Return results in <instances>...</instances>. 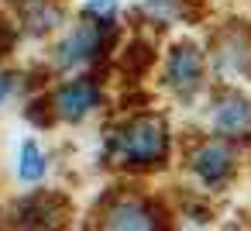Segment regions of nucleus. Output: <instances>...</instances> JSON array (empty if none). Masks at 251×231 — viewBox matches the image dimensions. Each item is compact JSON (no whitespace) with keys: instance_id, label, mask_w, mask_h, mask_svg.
<instances>
[{"instance_id":"f257e3e1","label":"nucleus","mask_w":251,"mask_h":231,"mask_svg":"<svg viewBox=\"0 0 251 231\" xmlns=\"http://www.w3.org/2000/svg\"><path fill=\"white\" fill-rule=\"evenodd\" d=\"M176 148L179 135L172 117L155 107L127 111L103 128V166L127 179L165 173L176 162Z\"/></svg>"},{"instance_id":"6e6552de","label":"nucleus","mask_w":251,"mask_h":231,"mask_svg":"<svg viewBox=\"0 0 251 231\" xmlns=\"http://www.w3.org/2000/svg\"><path fill=\"white\" fill-rule=\"evenodd\" d=\"M200 128L251 145V93L241 83H213L200 100Z\"/></svg>"},{"instance_id":"f8f14e48","label":"nucleus","mask_w":251,"mask_h":231,"mask_svg":"<svg viewBox=\"0 0 251 231\" xmlns=\"http://www.w3.org/2000/svg\"><path fill=\"white\" fill-rule=\"evenodd\" d=\"M52 173V155L49 148L35 138V135H25L18 142V155H14V176L21 186H42Z\"/></svg>"},{"instance_id":"0eeeda50","label":"nucleus","mask_w":251,"mask_h":231,"mask_svg":"<svg viewBox=\"0 0 251 231\" xmlns=\"http://www.w3.org/2000/svg\"><path fill=\"white\" fill-rule=\"evenodd\" d=\"M45 93H49L55 124H66V128H83V124H90V121H93L97 114H103L107 104H110L107 83H103V76H100L97 69L55 76V83H49Z\"/></svg>"},{"instance_id":"1a4fd4ad","label":"nucleus","mask_w":251,"mask_h":231,"mask_svg":"<svg viewBox=\"0 0 251 231\" xmlns=\"http://www.w3.org/2000/svg\"><path fill=\"white\" fill-rule=\"evenodd\" d=\"M69 214L73 210H69L66 193L31 186L28 193L14 197L0 210V224H11V228H62Z\"/></svg>"},{"instance_id":"20e7f679","label":"nucleus","mask_w":251,"mask_h":231,"mask_svg":"<svg viewBox=\"0 0 251 231\" xmlns=\"http://www.w3.org/2000/svg\"><path fill=\"white\" fill-rule=\"evenodd\" d=\"M158 90L182 111L200 107V100L206 97V90L213 87L210 76V62H206V45L193 35H179L165 45V52L158 56Z\"/></svg>"},{"instance_id":"7ed1b4c3","label":"nucleus","mask_w":251,"mask_h":231,"mask_svg":"<svg viewBox=\"0 0 251 231\" xmlns=\"http://www.w3.org/2000/svg\"><path fill=\"white\" fill-rule=\"evenodd\" d=\"M121 45V25H100L90 18L73 14V21L52 38L49 69L52 76H69L83 69H100Z\"/></svg>"},{"instance_id":"39448f33","label":"nucleus","mask_w":251,"mask_h":231,"mask_svg":"<svg viewBox=\"0 0 251 231\" xmlns=\"http://www.w3.org/2000/svg\"><path fill=\"white\" fill-rule=\"evenodd\" d=\"M169 217L172 210L138 186H114L93 207V224L107 231H155L169 228Z\"/></svg>"},{"instance_id":"423d86ee","label":"nucleus","mask_w":251,"mask_h":231,"mask_svg":"<svg viewBox=\"0 0 251 231\" xmlns=\"http://www.w3.org/2000/svg\"><path fill=\"white\" fill-rule=\"evenodd\" d=\"M203 45L213 83H251V18L230 14L217 21Z\"/></svg>"},{"instance_id":"ddd939ff","label":"nucleus","mask_w":251,"mask_h":231,"mask_svg":"<svg viewBox=\"0 0 251 231\" xmlns=\"http://www.w3.org/2000/svg\"><path fill=\"white\" fill-rule=\"evenodd\" d=\"M73 14L90 18V21H100V25H121L124 4H121V0H79Z\"/></svg>"},{"instance_id":"4468645a","label":"nucleus","mask_w":251,"mask_h":231,"mask_svg":"<svg viewBox=\"0 0 251 231\" xmlns=\"http://www.w3.org/2000/svg\"><path fill=\"white\" fill-rule=\"evenodd\" d=\"M18 42H21V31H18L11 11H7V7H0V66L11 59V52L18 49Z\"/></svg>"},{"instance_id":"2eb2a0df","label":"nucleus","mask_w":251,"mask_h":231,"mask_svg":"<svg viewBox=\"0 0 251 231\" xmlns=\"http://www.w3.org/2000/svg\"><path fill=\"white\" fill-rule=\"evenodd\" d=\"M21 90H25V80H21L14 69H4V66H0V111H4L11 100H18Z\"/></svg>"},{"instance_id":"9b49d317","label":"nucleus","mask_w":251,"mask_h":231,"mask_svg":"<svg viewBox=\"0 0 251 231\" xmlns=\"http://www.w3.org/2000/svg\"><path fill=\"white\" fill-rule=\"evenodd\" d=\"M131 18H138L151 31H169L176 25L203 18V4L200 0H134Z\"/></svg>"},{"instance_id":"f03ea898","label":"nucleus","mask_w":251,"mask_h":231,"mask_svg":"<svg viewBox=\"0 0 251 231\" xmlns=\"http://www.w3.org/2000/svg\"><path fill=\"white\" fill-rule=\"evenodd\" d=\"M176 162L182 169V176L196 186V193H227L241 169H244V145L224 135H213L206 128H196L189 138L179 142L176 148Z\"/></svg>"},{"instance_id":"9d476101","label":"nucleus","mask_w":251,"mask_h":231,"mask_svg":"<svg viewBox=\"0 0 251 231\" xmlns=\"http://www.w3.org/2000/svg\"><path fill=\"white\" fill-rule=\"evenodd\" d=\"M4 7L28 42H52L73 21V7L66 0H7Z\"/></svg>"}]
</instances>
